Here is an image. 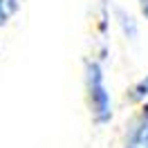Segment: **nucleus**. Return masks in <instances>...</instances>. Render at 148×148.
Instances as JSON below:
<instances>
[{"instance_id": "1", "label": "nucleus", "mask_w": 148, "mask_h": 148, "mask_svg": "<svg viewBox=\"0 0 148 148\" xmlns=\"http://www.w3.org/2000/svg\"><path fill=\"white\" fill-rule=\"evenodd\" d=\"M83 83H85V101L90 108V117L97 126H106L112 119V94L106 83V70L99 58L85 61L83 70Z\"/></svg>"}, {"instance_id": "2", "label": "nucleus", "mask_w": 148, "mask_h": 148, "mask_svg": "<svg viewBox=\"0 0 148 148\" xmlns=\"http://www.w3.org/2000/svg\"><path fill=\"white\" fill-rule=\"evenodd\" d=\"M123 148H148V103H141L123 128Z\"/></svg>"}, {"instance_id": "3", "label": "nucleus", "mask_w": 148, "mask_h": 148, "mask_svg": "<svg viewBox=\"0 0 148 148\" xmlns=\"http://www.w3.org/2000/svg\"><path fill=\"white\" fill-rule=\"evenodd\" d=\"M114 20H117V25H119L121 34L128 38V40H137L139 27H137V20H135V16H132V14H128L126 9L117 7V9H114Z\"/></svg>"}, {"instance_id": "4", "label": "nucleus", "mask_w": 148, "mask_h": 148, "mask_svg": "<svg viewBox=\"0 0 148 148\" xmlns=\"http://www.w3.org/2000/svg\"><path fill=\"white\" fill-rule=\"evenodd\" d=\"M126 101H130V103H148V74H144L139 81H135V83L128 88Z\"/></svg>"}, {"instance_id": "5", "label": "nucleus", "mask_w": 148, "mask_h": 148, "mask_svg": "<svg viewBox=\"0 0 148 148\" xmlns=\"http://www.w3.org/2000/svg\"><path fill=\"white\" fill-rule=\"evenodd\" d=\"M16 11H18V0H0V27L7 25Z\"/></svg>"}, {"instance_id": "6", "label": "nucleus", "mask_w": 148, "mask_h": 148, "mask_svg": "<svg viewBox=\"0 0 148 148\" xmlns=\"http://www.w3.org/2000/svg\"><path fill=\"white\" fill-rule=\"evenodd\" d=\"M139 11H141V16L148 20V0H139Z\"/></svg>"}]
</instances>
